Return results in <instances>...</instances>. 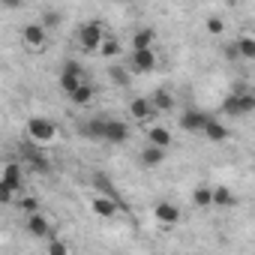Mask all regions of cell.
<instances>
[{
  "label": "cell",
  "instance_id": "cb8c5ba5",
  "mask_svg": "<svg viewBox=\"0 0 255 255\" xmlns=\"http://www.w3.org/2000/svg\"><path fill=\"white\" fill-rule=\"evenodd\" d=\"M90 99H93V87H90V84H81V87L72 93V102H75V105H87Z\"/></svg>",
  "mask_w": 255,
  "mask_h": 255
},
{
  "label": "cell",
  "instance_id": "ffe728a7",
  "mask_svg": "<svg viewBox=\"0 0 255 255\" xmlns=\"http://www.w3.org/2000/svg\"><path fill=\"white\" fill-rule=\"evenodd\" d=\"M210 204H219V207H231V204H234V195H231V189H225V186L213 189V201H210Z\"/></svg>",
  "mask_w": 255,
  "mask_h": 255
},
{
  "label": "cell",
  "instance_id": "7a4b0ae2",
  "mask_svg": "<svg viewBox=\"0 0 255 255\" xmlns=\"http://www.w3.org/2000/svg\"><path fill=\"white\" fill-rule=\"evenodd\" d=\"M222 111L231 114V117L249 114V111H255V96H249V93H243V96H228V99L222 102Z\"/></svg>",
  "mask_w": 255,
  "mask_h": 255
},
{
  "label": "cell",
  "instance_id": "7402d4cb",
  "mask_svg": "<svg viewBox=\"0 0 255 255\" xmlns=\"http://www.w3.org/2000/svg\"><path fill=\"white\" fill-rule=\"evenodd\" d=\"M192 201H195L198 207H207V204L213 201V189H207V186H198V189H192Z\"/></svg>",
  "mask_w": 255,
  "mask_h": 255
},
{
  "label": "cell",
  "instance_id": "484cf974",
  "mask_svg": "<svg viewBox=\"0 0 255 255\" xmlns=\"http://www.w3.org/2000/svg\"><path fill=\"white\" fill-rule=\"evenodd\" d=\"M48 255H69V249H66L63 240H51L48 243Z\"/></svg>",
  "mask_w": 255,
  "mask_h": 255
},
{
  "label": "cell",
  "instance_id": "3957f363",
  "mask_svg": "<svg viewBox=\"0 0 255 255\" xmlns=\"http://www.w3.org/2000/svg\"><path fill=\"white\" fill-rule=\"evenodd\" d=\"M60 87H63V93H75L78 87H81V66L75 63V60H69L66 66H63V75H60Z\"/></svg>",
  "mask_w": 255,
  "mask_h": 255
},
{
  "label": "cell",
  "instance_id": "30bf717a",
  "mask_svg": "<svg viewBox=\"0 0 255 255\" xmlns=\"http://www.w3.org/2000/svg\"><path fill=\"white\" fill-rule=\"evenodd\" d=\"M0 180H3L12 192H18V189H21V168H18L15 162H9V165L3 168V177H0Z\"/></svg>",
  "mask_w": 255,
  "mask_h": 255
},
{
  "label": "cell",
  "instance_id": "4fadbf2b",
  "mask_svg": "<svg viewBox=\"0 0 255 255\" xmlns=\"http://www.w3.org/2000/svg\"><path fill=\"white\" fill-rule=\"evenodd\" d=\"M27 231H30L33 237H45V234H48V222H45V216L30 213V216H27Z\"/></svg>",
  "mask_w": 255,
  "mask_h": 255
},
{
  "label": "cell",
  "instance_id": "6da1fadb",
  "mask_svg": "<svg viewBox=\"0 0 255 255\" xmlns=\"http://www.w3.org/2000/svg\"><path fill=\"white\" fill-rule=\"evenodd\" d=\"M27 135H30V141L36 144H45V141H51L54 135H57V126L51 123V120H45V117H30L27 120Z\"/></svg>",
  "mask_w": 255,
  "mask_h": 255
},
{
  "label": "cell",
  "instance_id": "7c38bea8",
  "mask_svg": "<svg viewBox=\"0 0 255 255\" xmlns=\"http://www.w3.org/2000/svg\"><path fill=\"white\" fill-rule=\"evenodd\" d=\"M201 132H204V135H207L210 141H225V138H228V129H225L222 123H216V120H207Z\"/></svg>",
  "mask_w": 255,
  "mask_h": 255
},
{
  "label": "cell",
  "instance_id": "f546056e",
  "mask_svg": "<svg viewBox=\"0 0 255 255\" xmlns=\"http://www.w3.org/2000/svg\"><path fill=\"white\" fill-rule=\"evenodd\" d=\"M21 210H24L27 216H30V213H39V210H36V198H21Z\"/></svg>",
  "mask_w": 255,
  "mask_h": 255
},
{
  "label": "cell",
  "instance_id": "2e32d148",
  "mask_svg": "<svg viewBox=\"0 0 255 255\" xmlns=\"http://www.w3.org/2000/svg\"><path fill=\"white\" fill-rule=\"evenodd\" d=\"M150 108H156V111H171V108H174L171 93H168V90H156V93H153V105H150Z\"/></svg>",
  "mask_w": 255,
  "mask_h": 255
},
{
  "label": "cell",
  "instance_id": "277c9868",
  "mask_svg": "<svg viewBox=\"0 0 255 255\" xmlns=\"http://www.w3.org/2000/svg\"><path fill=\"white\" fill-rule=\"evenodd\" d=\"M99 42H102V27H99V21L84 24V27H81V45H84L87 51H99Z\"/></svg>",
  "mask_w": 255,
  "mask_h": 255
},
{
  "label": "cell",
  "instance_id": "e0dca14e",
  "mask_svg": "<svg viewBox=\"0 0 255 255\" xmlns=\"http://www.w3.org/2000/svg\"><path fill=\"white\" fill-rule=\"evenodd\" d=\"M93 210L99 213V216H114L117 213V201H111V198H93Z\"/></svg>",
  "mask_w": 255,
  "mask_h": 255
},
{
  "label": "cell",
  "instance_id": "44dd1931",
  "mask_svg": "<svg viewBox=\"0 0 255 255\" xmlns=\"http://www.w3.org/2000/svg\"><path fill=\"white\" fill-rule=\"evenodd\" d=\"M234 45H237V54H240V57H249V60L255 57V39H252V36H243V39L234 42Z\"/></svg>",
  "mask_w": 255,
  "mask_h": 255
},
{
  "label": "cell",
  "instance_id": "5bb4252c",
  "mask_svg": "<svg viewBox=\"0 0 255 255\" xmlns=\"http://www.w3.org/2000/svg\"><path fill=\"white\" fill-rule=\"evenodd\" d=\"M81 132H84L87 138H105V117L90 120L87 126H81Z\"/></svg>",
  "mask_w": 255,
  "mask_h": 255
},
{
  "label": "cell",
  "instance_id": "f1b7e54d",
  "mask_svg": "<svg viewBox=\"0 0 255 255\" xmlns=\"http://www.w3.org/2000/svg\"><path fill=\"white\" fill-rule=\"evenodd\" d=\"M111 78H114L117 84H126V81H129V75H126V69H120V66H114V69H111Z\"/></svg>",
  "mask_w": 255,
  "mask_h": 255
},
{
  "label": "cell",
  "instance_id": "1f68e13d",
  "mask_svg": "<svg viewBox=\"0 0 255 255\" xmlns=\"http://www.w3.org/2000/svg\"><path fill=\"white\" fill-rule=\"evenodd\" d=\"M225 57H228V60H237V57H240V54H237V45H234V42H231V45H225Z\"/></svg>",
  "mask_w": 255,
  "mask_h": 255
},
{
  "label": "cell",
  "instance_id": "9a60e30c",
  "mask_svg": "<svg viewBox=\"0 0 255 255\" xmlns=\"http://www.w3.org/2000/svg\"><path fill=\"white\" fill-rule=\"evenodd\" d=\"M153 39H156V33H153V30H138V33L132 36V48H135V51H144V48H150V45H153Z\"/></svg>",
  "mask_w": 255,
  "mask_h": 255
},
{
  "label": "cell",
  "instance_id": "52a82bcc",
  "mask_svg": "<svg viewBox=\"0 0 255 255\" xmlns=\"http://www.w3.org/2000/svg\"><path fill=\"white\" fill-rule=\"evenodd\" d=\"M132 66H135V72H150V69L156 66V54H153V48L132 51Z\"/></svg>",
  "mask_w": 255,
  "mask_h": 255
},
{
  "label": "cell",
  "instance_id": "603a6c76",
  "mask_svg": "<svg viewBox=\"0 0 255 255\" xmlns=\"http://www.w3.org/2000/svg\"><path fill=\"white\" fill-rule=\"evenodd\" d=\"M99 54H105V57H114V54H120V42H117L114 36L102 39V42H99Z\"/></svg>",
  "mask_w": 255,
  "mask_h": 255
},
{
  "label": "cell",
  "instance_id": "d4e9b609",
  "mask_svg": "<svg viewBox=\"0 0 255 255\" xmlns=\"http://www.w3.org/2000/svg\"><path fill=\"white\" fill-rule=\"evenodd\" d=\"M96 186H99V189L105 192V198H111V201H117V189H114V186L108 183V177H105V174H96Z\"/></svg>",
  "mask_w": 255,
  "mask_h": 255
},
{
  "label": "cell",
  "instance_id": "9c48e42d",
  "mask_svg": "<svg viewBox=\"0 0 255 255\" xmlns=\"http://www.w3.org/2000/svg\"><path fill=\"white\" fill-rule=\"evenodd\" d=\"M24 42L30 48H42L45 45V27L42 24H27L24 27Z\"/></svg>",
  "mask_w": 255,
  "mask_h": 255
},
{
  "label": "cell",
  "instance_id": "83f0119b",
  "mask_svg": "<svg viewBox=\"0 0 255 255\" xmlns=\"http://www.w3.org/2000/svg\"><path fill=\"white\" fill-rule=\"evenodd\" d=\"M12 198H15V192H12V189L3 183V180H0V204H9Z\"/></svg>",
  "mask_w": 255,
  "mask_h": 255
},
{
  "label": "cell",
  "instance_id": "4316f807",
  "mask_svg": "<svg viewBox=\"0 0 255 255\" xmlns=\"http://www.w3.org/2000/svg\"><path fill=\"white\" fill-rule=\"evenodd\" d=\"M57 24H60V12L48 9V12H45V18H42V27H57Z\"/></svg>",
  "mask_w": 255,
  "mask_h": 255
},
{
  "label": "cell",
  "instance_id": "ac0fdd59",
  "mask_svg": "<svg viewBox=\"0 0 255 255\" xmlns=\"http://www.w3.org/2000/svg\"><path fill=\"white\" fill-rule=\"evenodd\" d=\"M129 111H132V117H135V120H147L153 108H150V102H147V99H132Z\"/></svg>",
  "mask_w": 255,
  "mask_h": 255
},
{
  "label": "cell",
  "instance_id": "4dcf8cb0",
  "mask_svg": "<svg viewBox=\"0 0 255 255\" xmlns=\"http://www.w3.org/2000/svg\"><path fill=\"white\" fill-rule=\"evenodd\" d=\"M207 30H210V33H222V30H225L222 18H210V21H207Z\"/></svg>",
  "mask_w": 255,
  "mask_h": 255
},
{
  "label": "cell",
  "instance_id": "d6986e66",
  "mask_svg": "<svg viewBox=\"0 0 255 255\" xmlns=\"http://www.w3.org/2000/svg\"><path fill=\"white\" fill-rule=\"evenodd\" d=\"M162 159H165V150H159V147H144V153H141V162H144L147 168L159 165Z\"/></svg>",
  "mask_w": 255,
  "mask_h": 255
},
{
  "label": "cell",
  "instance_id": "8992f818",
  "mask_svg": "<svg viewBox=\"0 0 255 255\" xmlns=\"http://www.w3.org/2000/svg\"><path fill=\"white\" fill-rule=\"evenodd\" d=\"M153 216H156L159 222H168V225H174V222L183 219V213H180L174 204H168V201H159V204L153 207Z\"/></svg>",
  "mask_w": 255,
  "mask_h": 255
},
{
  "label": "cell",
  "instance_id": "ba28073f",
  "mask_svg": "<svg viewBox=\"0 0 255 255\" xmlns=\"http://www.w3.org/2000/svg\"><path fill=\"white\" fill-rule=\"evenodd\" d=\"M207 120H210V117H207V114H201V111H186V114H183V120H180V126H183V129H189V132H201Z\"/></svg>",
  "mask_w": 255,
  "mask_h": 255
},
{
  "label": "cell",
  "instance_id": "5b68a950",
  "mask_svg": "<svg viewBox=\"0 0 255 255\" xmlns=\"http://www.w3.org/2000/svg\"><path fill=\"white\" fill-rule=\"evenodd\" d=\"M126 138H129V126L120 123V120H105V141H111V144H123Z\"/></svg>",
  "mask_w": 255,
  "mask_h": 255
},
{
  "label": "cell",
  "instance_id": "8fae6325",
  "mask_svg": "<svg viewBox=\"0 0 255 255\" xmlns=\"http://www.w3.org/2000/svg\"><path fill=\"white\" fill-rule=\"evenodd\" d=\"M168 144H171V132L165 129V126H153V129H150V147L165 150Z\"/></svg>",
  "mask_w": 255,
  "mask_h": 255
}]
</instances>
